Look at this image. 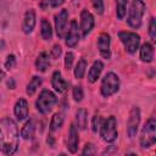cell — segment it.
Instances as JSON below:
<instances>
[{"label": "cell", "instance_id": "27", "mask_svg": "<svg viewBox=\"0 0 156 156\" xmlns=\"http://www.w3.org/2000/svg\"><path fill=\"white\" fill-rule=\"evenodd\" d=\"M101 123H102V118L99 116V115H95L93 117V121H91V127H93V132H98L101 127Z\"/></svg>", "mask_w": 156, "mask_h": 156}, {"label": "cell", "instance_id": "16", "mask_svg": "<svg viewBox=\"0 0 156 156\" xmlns=\"http://www.w3.org/2000/svg\"><path fill=\"white\" fill-rule=\"evenodd\" d=\"M51 84H52V88H54L56 91H58V93H63V91L67 89V87H68L67 82L62 78V76H61V73H60L58 71H55V72L52 73Z\"/></svg>", "mask_w": 156, "mask_h": 156}, {"label": "cell", "instance_id": "26", "mask_svg": "<svg viewBox=\"0 0 156 156\" xmlns=\"http://www.w3.org/2000/svg\"><path fill=\"white\" fill-rule=\"evenodd\" d=\"M63 124V117L61 113H55L51 118V122H50V129L51 130H57L62 127Z\"/></svg>", "mask_w": 156, "mask_h": 156}, {"label": "cell", "instance_id": "3", "mask_svg": "<svg viewBox=\"0 0 156 156\" xmlns=\"http://www.w3.org/2000/svg\"><path fill=\"white\" fill-rule=\"evenodd\" d=\"M156 141V121L155 118H150L143 130H141V134H140V146L143 149H146V147H150L155 144Z\"/></svg>", "mask_w": 156, "mask_h": 156}, {"label": "cell", "instance_id": "37", "mask_svg": "<svg viewBox=\"0 0 156 156\" xmlns=\"http://www.w3.org/2000/svg\"><path fill=\"white\" fill-rule=\"evenodd\" d=\"M46 141H48V144H49V145L54 146V139H52V136H51V135H49V136H48V140H46Z\"/></svg>", "mask_w": 156, "mask_h": 156}, {"label": "cell", "instance_id": "14", "mask_svg": "<svg viewBox=\"0 0 156 156\" xmlns=\"http://www.w3.org/2000/svg\"><path fill=\"white\" fill-rule=\"evenodd\" d=\"M78 143H79V138H78V132L76 129V127L73 124H71L69 130H68V138H67V147L68 150L74 154L78 150Z\"/></svg>", "mask_w": 156, "mask_h": 156}, {"label": "cell", "instance_id": "12", "mask_svg": "<svg viewBox=\"0 0 156 156\" xmlns=\"http://www.w3.org/2000/svg\"><path fill=\"white\" fill-rule=\"evenodd\" d=\"M98 49L100 55L104 58H110L111 52H110V35L106 33H102L98 38Z\"/></svg>", "mask_w": 156, "mask_h": 156}, {"label": "cell", "instance_id": "20", "mask_svg": "<svg viewBox=\"0 0 156 156\" xmlns=\"http://www.w3.org/2000/svg\"><path fill=\"white\" fill-rule=\"evenodd\" d=\"M76 122L79 129H85L88 123V112L84 108H79L76 112Z\"/></svg>", "mask_w": 156, "mask_h": 156}, {"label": "cell", "instance_id": "28", "mask_svg": "<svg viewBox=\"0 0 156 156\" xmlns=\"http://www.w3.org/2000/svg\"><path fill=\"white\" fill-rule=\"evenodd\" d=\"M149 34H150V38L155 41L156 40V21H155V18H151V21H150Z\"/></svg>", "mask_w": 156, "mask_h": 156}, {"label": "cell", "instance_id": "15", "mask_svg": "<svg viewBox=\"0 0 156 156\" xmlns=\"http://www.w3.org/2000/svg\"><path fill=\"white\" fill-rule=\"evenodd\" d=\"M35 26V12L34 10H28L24 15V18H23V23H22V29L26 34H29L33 28Z\"/></svg>", "mask_w": 156, "mask_h": 156}, {"label": "cell", "instance_id": "13", "mask_svg": "<svg viewBox=\"0 0 156 156\" xmlns=\"http://www.w3.org/2000/svg\"><path fill=\"white\" fill-rule=\"evenodd\" d=\"M13 112H15V116L17 117V119H20V121L27 118L28 117V102H27V100L23 98H20L15 104Z\"/></svg>", "mask_w": 156, "mask_h": 156}, {"label": "cell", "instance_id": "8", "mask_svg": "<svg viewBox=\"0 0 156 156\" xmlns=\"http://www.w3.org/2000/svg\"><path fill=\"white\" fill-rule=\"evenodd\" d=\"M139 122H140V111H139V107L134 106L129 112V117L127 122V134L129 138H134L136 135Z\"/></svg>", "mask_w": 156, "mask_h": 156}, {"label": "cell", "instance_id": "33", "mask_svg": "<svg viewBox=\"0 0 156 156\" xmlns=\"http://www.w3.org/2000/svg\"><path fill=\"white\" fill-rule=\"evenodd\" d=\"M72 63H73V54L72 52H67L66 54V58H65V67L67 69H71Z\"/></svg>", "mask_w": 156, "mask_h": 156}, {"label": "cell", "instance_id": "22", "mask_svg": "<svg viewBox=\"0 0 156 156\" xmlns=\"http://www.w3.org/2000/svg\"><path fill=\"white\" fill-rule=\"evenodd\" d=\"M41 82H43V80H41L40 77L34 76V77L30 79V82L28 83V85H27V94H28V95H33V94L35 93V90L40 87Z\"/></svg>", "mask_w": 156, "mask_h": 156}, {"label": "cell", "instance_id": "30", "mask_svg": "<svg viewBox=\"0 0 156 156\" xmlns=\"http://www.w3.org/2000/svg\"><path fill=\"white\" fill-rule=\"evenodd\" d=\"M91 4H93V6L98 13L101 15L104 12V1L102 0H91Z\"/></svg>", "mask_w": 156, "mask_h": 156}, {"label": "cell", "instance_id": "34", "mask_svg": "<svg viewBox=\"0 0 156 156\" xmlns=\"http://www.w3.org/2000/svg\"><path fill=\"white\" fill-rule=\"evenodd\" d=\"M51 55L55 58H58L60 57V55H61V48H60V45H54V48L51 50Z\"/></svg>", "mask_w": 156, "mask_h": 156}, {"label": "cell", "instance_id": "19", "mask_svg": "<svg viewBox=\"0 0 156 156\" xmlns=\"http://www.w3.org/2000/svg\"><path fill=\"white\" fill-rule=\"evenodd\" d=\"M50 66V58H49V55L46 52H41L39 54V56L37 57L35 60V67L38 71L40 72H45Z\"/></svg>", "mask_w": 156, "mask_h": 156}, {"label": "cell", "instance_id": "2", "mask_svg": "<svg viewBox=\"0 0 156 156\" xmlns=\"http://www.w3.org/2000/svg\"><path fill=\"white\" fill-rule=\"evenodd\" d=\"M145 12V4L143 0H133L129 12H128V18L127 22L132 28H139L141 26V18Z\"/></svg>", "mask_w": 156, "mask_h": 156}, {"label": "cell", "instance_id": "1", "mask_svg": "<svg viewBox=\"0 0 156 156\" xmlns=\"http://www.w3.org/2000/svg\"><path fill=\"white\" fill-rule=\"evenodd\" d=\"M18 129L16 123L9 118L0 119V150L5 155H12L18 147Z\"/></svg>", "mask_w": 156, "mask_h": 156}, {"label": "cell", "instance_id": "29", "mask_svg": "<svg viewBox=\"0 0 156 156\" xmlns=\"http://www.w3.org/2000/svg\"><path fill=\"white\" fill-rule=\"evenodd\" d=\"M73 98L76 101H80L83 99V89L82 87H74L73 88Z\"/></svg>", "mask_w": 156, "mask_h": 156}, {"label": "cell", "instance_id": "7", "mask_svg": "<svg viewBox=\"0 0 156 156\" xmlns=\"http://www.w3.org/2000/svg\"><path fill=\"white\" fill-rule=\"evenodd\" d=\"M118 37L121 39V41L123 43L126 50L130 54H134L138 48H139V43H140V37L136 33L133 32H119Z\"/></svg>", "mask_w": 156, "mask_h": 156}, {"label": "cell", "instance_id": "4", "mask_svg": "<svg viewBox=\"0 0 156 156\" xmlns=\"http://www.w3.org/2000/svg\"><path fill=\"white\" fill-rule=\"evenodd\" d=\"M56 102H57L56 95H55L52 91H50V90H48V89H44V90L39 94V96H38V99H37V101H35V107H37V110H38L40 113H46V112L51 111L52 106H54Z\"/></svg>", "mask_w": 156, "mask_h": 156}, {"label": "cell", "instance_id": "32", "mask_svg": "<svg viewBox=\"0 0 156 156\" xmlns=\"http://www.w3.org/2000/svg\"><path fill=\"white\" fill-rule=\"evenodd\" d=\"M82 154H83V155H94V154H95V146H94L93 144H90V143L87 144V145L84 146Z\"/></svg>", "mask_w": 156, "mask_h": 156}, {"label": "cell", "instance_id": "9", "mask_svg": "<svg viewBox=\"0 0 156 156\" xmlns=\"http://www.w3.org/2000/svg\"><path fill=\"white\" fill-rule=\"evenodd\" d=\"M68 20V11L66 9L61 10L56 16H55V28H56V34L60 39L63 38L65 32H66V24Z\"/></svg>", "mask_w": 156, "mask_h": 156}, {"label": "cell", "instance_id": "25", "mask_svg": "<svg viewBox=\"0 0 156 156\" xmlns=\"http://www.w3.org/2000/svg\"><path fill=\"white\" fill-rule=\"evenodd\" d=\"M127 2L128 0H116V13L119 20H122L126 16L127 12Z\"/></svg>", "mask_w": 156, "mask_h": 156}, {"label": "cell", "instance_id": "17", "mask_svg": "<svg viewBox=\"0 0 156 156\" xmlns=\"http://www.w3.org/2000/svg\"><path fill=\"white\" fill-rule=\"evenodd\" d=\"M102 68H104L102 62H101V61H95V62L93 63L91 68L89 69V73H88V80H89L90 83L96 82L98 78H99V76H100V73H101V71H102Z\"/></svg>", "mask_w": 156, "mask_h": 156}, {"label": "cell", "instance_id": "38", "mask_svg": "<svg viewBox=\"0 0 156 156\" xmlns=\"http://www.w3.org/2000/svg\"><path fill=\"white\" fill-rule=\"evenodd\" d=\"M4 76H5V73H4V71L1 69V67H0V80L4 78Z\"/></svg>", "mask_w": 156, "mask_h": 156}, {"label": "cell", "instance_id": "21", "mask_svg": "<svg viewBox=\"0 0 156 156\" xmlns=\"http://www.w3.org/2000/svg\"><path fill=\"white\" fill-rule=\"evenodd\" d=\"M34 132H35V124L32 119H29L23 126V128L21 130V136L23 139H32L33 135H34Z\"/></svg>", "mask_w": 156, "mask_h": 156}, {"label": "cell", "instance_id": "24", "mask_svg": "<svg viewBox=\"0 0 156 156\" xmlns=\"http://www.w3.org/2000/svg\"><path fill=\"white\" fill-rule=\"evenodd\" d=\"M85 68H87V61L84 58H80L78 61V63L76 65V68H74V76L77 79H82L84 77Z\"/></svg>", "mask_w": 156, "mask_h": 156}, {"label": "cell", "instance_id": "11", "mask_svg": "<svg viewBox=\"0 0 156 156\" xmlns=\"http://www.w3.org/2000/svg\"><path fill=\"white\" fill-rule=\"evenodd\" d=\"M79 40V30H78V24L77 22L73 20L71 22V26H69V29L66 34V45L68 48H73L77 45Z\"/></svg>", "mask_w": 156, "mask_h": 156}, {"label": "cell", "instance_id": "18", "mask_svg": "<svg viewBox=\"0 0 156 156\" xmlns=\"http://www.w3.org/2000/svg\"><path fill=\"white\" fill-rule=\"evenodd\" d=\"M140 58L144 62H151L154 58V46L149 43H144L140 48Z\"/></svg>", "mask_w": 156, "mask_h": 156}, {"label": "cell", "instance_id": "23", "mask_svg": "<svg viewBox=\"0 0 156 156\" xmlns=\"http://www.w3.org/2000/svg\"><path fill=\"white\" fill-rule=\"evenodd\" d=\"M41 37H43L44 40H50L51 37H52L51 26H50V23L45 18L41 20Z\"/></svg>", "mask_w": 156, "mask_h": 156}, {"label": "cell", "instance_id": "10", "mask_svg": "<svg viewBox=\"0 0 156 156\" xmlns=\"http://www.w3.org/2000/svg\"><path fill=\"white\" fill-rule=\"evenodd\" d=\"M94 27V17L88 10H83L80 12V29L83 35L85 37Z\"/></svg>", "mask_w": 156, "mask_h": 156}, {"label": "cell", "instance_id": "6", "mask_svg": "<svg viewBox=\"0 0 156 156\" xmlns=\"http://www.w3.org/2000/svg\"><path fill=\"white\" fill-rule=\"evenodd\" d=\"M119 88V78L117 77V74H115L113 72L107 73L101 82V94L105 98L111 96L112 94H115Z\"/></svg>", "mask_w": 156, "mask_h": 156}, {"label": "cell", "instance_id": "35", "mask_svg": "<svg viewBox=\"0 0 156 156\" xmlns=\"http://www.w3.org/2000/svg\"><path fill=\"white\" fill-rule=\"evenodd\" d=\"M48 2L50 4L51 7H58L65 2V0H48Z\"/></svg>", "mask_w": 156, "mask_h": 156}, {"label": "cell", "instance_id": "5", "mask_svg": "<svg viewBox=\"0 0 156 156\" xmlns=\"http://www.w3.org/2000/svg\"><path fill=\"white\" fill-rule=\"evenodd\" d=\"M100 135L106 143H112L117 138V121L113 116L107 117L101 123L100 127Z\"/></svg>", "mask_w": 156, "mask_h": 156}, {"label": "cell", "instance_id": "36", "mask_svg": "<svg viewBox=\"0 0 156 156\" xmlns=\"http://www.w3.org/2000/svg\"><path fill=\"white\" fill-rule=\"evenodd\" d=\"M7 85L10 87V89H13V88H15V82H13V79H12V78L7 80Z\"/></svg>", "mask_w": 156, "mask_h": 156}, {"label": "cell", "instance_id": "31", "mask_svg": "<svg viewBox=\"0 0 156 156\" xmlns=\"http://www.w3.org/2000/svg\"><path fill=\"white\" fill-rule=\"evenodd\" d=\"M15 65H16V58H15V56H13V55H9L7 58H6V62H5V67H6L7 69H11V68L15 67Z\"/></svg>", "mask_w": 156, "mask_h": 156}]
</instances>
